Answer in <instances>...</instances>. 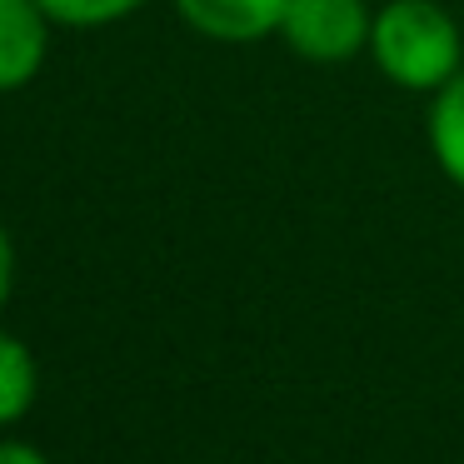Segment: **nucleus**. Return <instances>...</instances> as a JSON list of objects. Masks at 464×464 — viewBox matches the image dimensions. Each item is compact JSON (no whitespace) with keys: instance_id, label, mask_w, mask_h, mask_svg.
I'll return each mask as SVG.
<instances>
[{"instance_id":"nucleus-1","label":"nucleus","mask_w":464,"mask_h":464,"mask_svg":"<svg viewBox=\"0 0 464 464\" xmlns=\"http://www.w3.org/2000/svg\"><path fill=\"white\" fill-rule=\"evenodd\" d=\"M370 55L390 85L434 95L464 71V35L440 0H384L374 11Z\"/></svg>"},{"instance_id":"nucleus-2","label":"nucleus","mask_w":464,"mask_h":464,"mask_svg":"<svg viewBox=\"0 0 464 464\" xmlns=\"http://www.w3.org/2000/svg\"><path fill=\"white\" fill-rule=\"evenodd\" d=\"M374 11L364 0H290L280 41L310 65H344L370 51Z\"/></svg>"},{"instance_id":"nucleus-3","label":"nucleus","mask_w":464,"mask_h":464,"mask_svg":"<svg viewBox=\"0 0 464 464\" xmlns=\"http://www.w3.org/2000/svg\"><path fill=\"white\" fill-rule=\"evenodd\" d=\"M55 21L41 0H0V95L25 91L45 71Z\"/></svg>"},{"instance_id":"nucleus-4","label":"nucleus","mask_w":464,"mask_h":464,"mask_svg":"<svg viewBox=\"0 0 464 464\" xmlns=\"http://www.w3.org/2000/svg\"><path fill=\"white\" fill-rule=\"evenodd\" d=\"M290 0H175V11L190 31L220 45H250L265 35H280Z\"/></svg>"},{"instance_id":"nucleus-5","label":"nucleus","mask_w":464,"mask_h":464,"mask_svg":"<svg viewBox=\"0 0 464 464\" xmlns=\"http://www.w3.org/2000/svg\"><path fill=\"white\" fill-rule=\"evenodd\" d=\"M424 130H430V155L444 170V180L464 190V71L430 95Z\"/></svg>"},{"instance_id":"nucleus-6","label":"nucleus","mask_w":464,"mask_h":464,"mask_svg":"<svg viewBox=\"0 0 464 464\" xmlns=\"http://www.w3.org/2000/svg\"><path fill=\"white\" fill-rule=\"evenodd\" d=\"M35 390H41V370H35L31 344L0 330V430L31 414Z\"/></svg>"},{"instance_id":"nucleus-7","label":"nucleus","mask_w":464,"mask_h":464,"mask_svg":"<svg viewBox=\"0 0 464 464\" xmlns=\"http://www.w3.org/2000/svg\"><path fill=\"white\" fill-rule=\"evenodd\" d=\"M55 31H101V25H121L140 11L145 0H41Z\"/></svg>"},{"instance_id":"nucleus-8","label":"nucleus","mask_w":464,"mask_h":464,"mask_svg":"<svg viewBox=\"0 0 464 464\" xmlns=\"http://www.w3.org/2000/svg\"><path fill=\"white\" fill-rule=\"evenodd\" d=\"M11 290H15V245H11V235H5V225H0V310H5Z\"/></svg>"},{"instance_id":"nucleus-9","label":"nucleus","mask_w":464,"mask_h":464,"mask_svg":"<svg viewBox=\"0 0 464 464\" xmlns=\"http://www.w3.org/2000/svg\"><path fill=\"white\" fill-rule=\"evenodd\" d=\"M0 464H51V459L25 440H0Z\"/></svg>"}]
</instances>
